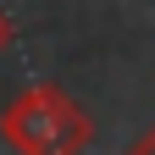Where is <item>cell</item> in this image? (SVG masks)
I'll return each mask as SVG.
<instances>
[{"label": "cell", "instance_id": "cell-3", "mask_svg": "<svg viewBox=\"0 0 155 155\" xmlns=\"http://www.w3.org/2000/svg\"><path fill=\"white\" fill-rule=\"evenodd\" d=\"M6 45H11V17L0 11V55H6Z\"/></svg>", "mask_w": 155, "mask_h": 155}, {"label": "cell", "instance_id": "cell-2", "mask_svg": "<svg viewBox=\"0 0 155 155\" xmlns=\"http://www.w3.org/2000/svg\"><path fill=\"white\" fill-rule=\"evenodd\" d=\"M122 155H155V127H144V133H139V139H133Z\"/></svg>", "mask_w": 155, "mask_h": 155}, {"label": "cell", "instance_id": "cell-1", "mask_svg": "<svg viewBox=\"0 0 155 155\" xmlns=\"http://www.w3.org/2000/svg\"><path fill=\"white\" fill-rule=\"evenodd\" d=\"M0 139L17 155H83L94 139V116L55 83H28L0 111Z\"/></svg>", "mask_w": 155, "mask_h": 155}]
</instances>
